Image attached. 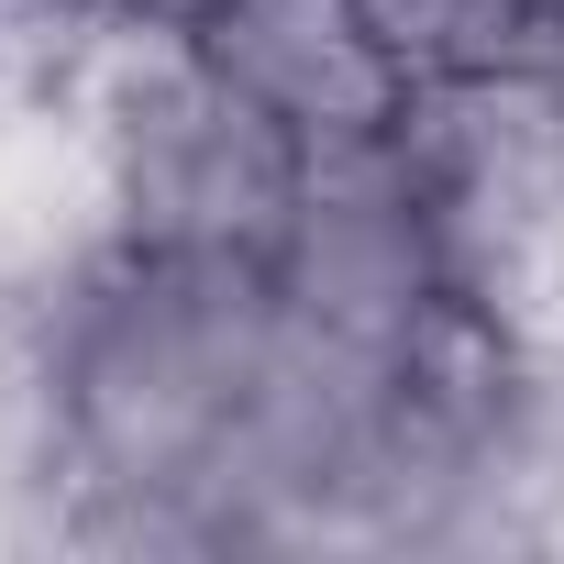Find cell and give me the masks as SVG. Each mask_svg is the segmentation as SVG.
Wrapping results in <instances>:
<instances>
[{"label":"cell","mask_w":564,"mask_h":564,"mask_svg":"<svg viewBox=\"0 0 564 564\" xmlns=\"http://www.w3.org/2000/svg\"><path fill=\"white\" fill-rule=\"evenodd\" d=\"M289 355L265 254L111 243L56 300V553H221V498Z\"/></svg>","instance_id":"cell-1"},{"label":"cell","mask_w":564,"mask_h":564,"mask_svg":"<svg viewBox=\"0 0 564 564\" xmlns=\"http://www.w3.org/2000/svg\"><path fill=\"white\" fill-rule=\"evenodd\" d=\"M67 111L100 144L111 177V221L122 243H166V254H265L276 221L300 199L311 144L289 122H265L166 12H122L67 56Z\"/></svg>","instance_id":"cell-2"},{"label":"cell","mask_w":564,"mask_h":564,"mask_svg":"<svg viewBox=\"0 0 564 564\" xmlns=\"http://www.w3.org/2000/svg\"><path fill=\"white\" fill-rule=\"evenodd\" d=\"M265 276L289 300L300 333L388 355L410 344L443 300H454V254H443V210L432 177L410 155V133H366V144H311L300 199L265 243Z\"/></svg>","instance_id":"cell-3"},{"label":"cell","mask_w":564,"mask_h":564,"mask_svg":"<svg viewBox=\"0 0 564 564\" xmlns=\"http://www.w3.org/2000/svg\"><path fill=\"white\" fill-rule=\"evenodd\" d=\"M188 45L300 144H366L410 111V78L366 34L355 0H188Z\"/></svg>","instance_id":"cell-4"},{"label":"cell","mask_w":564,"mask_h":564,"mask_svg":"<svg viewBox=\"0 0 564 564\" xmlns=\"http://www.w3.org/2000/svg\"><path fill=\"white\" fill-rule=\"evenodd\" d=\"M111 243H122V221H111L89 122L67 111V89H23L0 111V300L56 311Z\"/></svg>","instance_id":"cell-5"},{"label":"cell","mask_w":564,"mask_h":564,"mask_svg":"<svg viewBox=\"0 0 564 564\" xmlns=\"http://www.w3.org/2000/svg\"><path fill=\"white\" fill-rule=\"evenodd\" d=\"M366 34L388 45V67L410 89H454V78H509L542 67L564 45L553 0H355Z\"/></svg>","instance_id":"cell-6"},{"label":"cell","mask_w":564,"mask_h":564,"mask_svg":"<svg viewBox=\"0 0 564 564\" xmlns=\"http://www.w3.org/2000/svg\"><path fill=\"white\" fill-rule=\"evenodd\" d=\"M67 56H78V45H67L56 23H34L23 0H0V111H12L23 89H56V78H67Z\"/></svg>","instance_id":"cell-7"}]
</instances>
